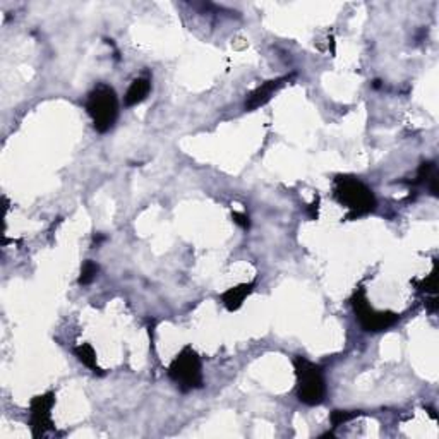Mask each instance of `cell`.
I'll return each instance as SVG.
<instances>
[{
  "instance_id": "3957f363",
  "label": "cell",
  "mask_w": 439,
  "mask_h": 439,
  "mask_svg": "<svg viewBox=\"0 0 439 439\" xmlns=\"http://www.w3.org/2000/svg\"><path fill=\"white\" fill-rule=\"evenodd\" d=\"M295 374H297V396L304 405L316 407L323 403L326 396V383L319 366L312 364L304 357L294 358Z\"/></svg>"
},
{
  "instance_id": "ba28073f",
  "label": "cell",
  "mask_w": 439,
  "mask_h": 439,
  "mask_svg": "<svg viewBox=\"0 0 439 439\" xmlns=\"http://www.w3.org/2000/svg\"><path fill=\"white\" fill-rule=\"evenodd\" d=\"M150 91H151L150 78L134 79L133 84H130L128 93H125V96H124L125 107H134V105L145 101L148 98V95H150Z\"/></svg>"
},
{
  "instance_id": "30bf717a",
  "label": "cell",
  "mask_w": 439,
  "mask_h": 439,
  "mask_svg": "<svg viewBox=\"0 0 439 439\" xmlns=\"http://www.w3.org/2000/svg\"><path fill=\"white\" fill-rule=\"evenodd\" d=\"M74 353L84 366L90 367L93 373H101L98 364H96V353H95V350H93L91 345H88V344L78 345V347L74 348Z\"/></svg>"
},
{
  "instance_id": "5b68a950",
  "label": "cell",
  "mask_w": 439,
  "mask_h": 439,
  "mask_svg": "<svg viewBox=\"0 0 439 439\" xmlns=\"http://www.w3.org/2000/svg\"><path fill=\"white\" fill-rule=\"evenodd\" d=\"M352 307L358 323H361V326L364 328L366 331H386V329H390L393 324L398 323L400 319V316L396 314V312L374 311L373 307L369 306V302H367L364 289L356 290V294L352 295Z\"/></svg>"
},
{
  "instance_id": "5bb4252c",
  "label": "cell",
  "mask_w": 439,
  "mask_h": 439,
  "mask_svg": "<svg viewBox=\"0 0 439 439\" xmlns=\"http://www.w3.org/2000/svg\"><path fill=\"white\" fill-rule=\"evenodd\" d=\"M234 220L235 223H239L242 229H249V217L246 213H239V211H234Z\"/></svg>"
},
{
  "instance_id": "52a82bcc",
  "label": "cell",
  "mask_w": 439,
  "mask_h": 439,
  "mask_svg": "<svg viewBox=\"0 0 439 439\" xmlns=\"http://www.w3.org/2000/svg\"><path fill=\"white\" fill-rule=\"evenodd\" d=\"M294 78H295V74H289V76H284V78L272 79V81H266L264 84H261L259 88H256V90L247 96L246 110H256V108L263 107L264 103H268V101L272 100V96L274 95V93L280 90V88H284L285 84Z\"/></svg>"
},
{
  "instance_id": "8992f818",
  "label": "cell",
  "mask_w": 439,
  "mask_h": 439,
  "mask_svg": "<svg viewBox=\"0 0 439 439\" xmlns=\"http://www.w3.org/2000/svg\"><path fill=\"white\" fill-rule=\"evenodd\" d=\"M55 403V395L46 393L33 398L29 413H31V433L35 438L43 436L48 429H52V407Z\"/></svg>"
},
{
  "instance_id": "4fadbf2b",
  "label": "cell",
  "mask_w": 439,
  "mask_h": 439,
  "mask_svg": "<svg viewBox=\"0 0 439 439\" xmlns=\"http://www.w3.org/2000/svg\"><path fill=\"white\" fill-rule=\"evenodd\" d=\"M420 290H425V292H434V289H436V273H433L428 280L422 282V285L419 286Z\"/></svg>"
},
{
  "instance_id": "7a4b0ae2",
  "label": "cell",
  "mask_w": 439,
  "mask_h": 439,
  "mask_svg": "<svg viewBox=\"0 0 439 439\" xmlns=\"http://www.w3.org/2000/svg\"><path fill=\"white\" fill-rule=\"evenodd\" d=\"M86 110L95 129L101 134L107 133L113 128L117 117H119V98H117L115 90L108 84H98L88 95Z\"/></svg>"
},
{
  "instance_id": "8fae6325",
  "label": "cell",
  "mask_w": 439,
  "mask_h": 439,
  "mask_svg": "<svg viewBox=\"0 0 439 439\" xmlns=\"http://www.w3.org/2000/svg\"><path fill=\"white\" fill-rule=\"evenodd\" d=\"M98 272H100L98 264L93 263V261H86V263L83 264L81 277H79V284H81V285H90L91 282L96 278V274H98Z\"/></svg>"
},
{
  "instance_id": "6da1fadb",
  "label": "cell",
  "mask_w": 439,
  "mask_h": 439,
  "mask_svg": "<svg viewBox=\"0 0 439 439\" xmlns=\"http://www.w3.org/2000/svg\"><path fill=\"white\" fill-rule=\"evenodd\" d=\"M335 196L341 205L350 210L348 218H358L376 208L373 191L364 182L350 175H339L335 179Z\"/></svg>"
},
{
  "instance_id": "7c38bea8",
  "label": "cell",
  "mask_w": 439,
  "mask_h": 439,
  "mask_svg": "<svg viewBox=\"0 0 439 439\" xmlns=\"http://www.w3.org/2000/svg\"><path fill=\"white\" fill-rule=\"evenodd\" d=\"M357 415H361V412H348V410H333L331 417H329V420H331L333 428H339V425L345 424V422L356 419Z\"/></svg>"
},
{
  "instance_id": "277c9868",
  "label": "cell",
  "mask_w": 439,
  "mask_h": 439,
  "mask_svg": "<svg viewBox=\"0 0 439 439\" xmlns=\"http://www.w3.org/2000/svg\"><path fill=\"white\" fill-rule=\"evenodd\" d=\"M168 376L172 381L177 383V386L182 391L196 390L202 386V373H201V361L197 353L191 347H185L182 352L174 358L170 367H168Z\"/></svg>"
},
{
  "instance_id": "9c48e42d",
  "label": "cell",
  "mask_w": 439,
  "mask_h": 439,
  "mask_svg": "<svg viewBox=\"0 0 439 439\" xmlns=\"http://www.w3.org/2000/svg\"><path fill=\"white\" fill-rule=\"evenodd\" d=\"M252 289H254V284H242L234 286V289H229L222 295L223 306L229 311H237L242 306V302L246 301L247 295L252 292Z\"/></svg>"
}]
</instances>
